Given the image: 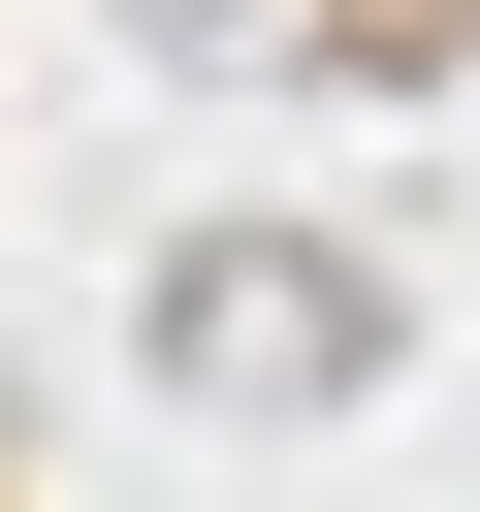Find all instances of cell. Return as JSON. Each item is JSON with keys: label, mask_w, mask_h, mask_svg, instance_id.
I'll use <instances>...</instances> for the list:
<instances>
[{"label": "cell", "mask_w": 480, "mask_h": 512, "mask_svg": "<svg viewBox=\"0 0 480 512\" xmlns=\"http://www.w3.org/2000/svg\"><path fill=\"white\" fill-rule=\"evenodd\" d=\"M160 64H288V32H352V0H128Z\"/></svg>", "instance_id": "cell-2"}, {"label": "cell", "mask_w": 480, "mask_h": 512, "mask_svg": "<svg viewBox=\"0 0 480 512\" xmlns=\"http://www.w3.org/2000/svg\"><path fill=\"white\" fill-rule=\"evenodd\" d=\"M160 384H192V416H352V384H384V288H352V256H192V288H160Z\"/></svg>", "instance_id": "cell-1"}]
</instances>
